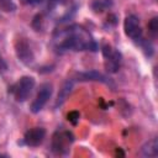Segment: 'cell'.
<instances>
[{"mask_svg":"<svg viewBox=\"0 0 158 158\" xmlns=\"http://www.w3.org/2000/svg\"><path fill=\"white\" fill-rule=\"evenodd\" d=\"M52 46L58 53L67 51H96L98 44L89 31L79 25L56 30L52 36Z\"/></svg>","mask_w":158,"mask_h":158,"instance_id":"6da1fadb","label":"cell"},{"mask_svg":"<svg viewBox=\"0 0 158 158\" xmlns=\"http://www.w3.org/2000/svg\"><path fill=\"white\" fill-rule=\"evenodd\" d=\"M47 19L56 22H65L75 12V4L69 0H49L44 6Z\"/></svg>","mask_w":158,"mask_h":158,"instance_id":"7a4b0ae2","label":"cell"},{"mask_svg":"<svg viewBox=\"0 0 158 158\" xmlns=\"http://www.w3.org/2000/svg\"><path fill=\"white\" fill-rule=\"evenodd\" d=\"M35 88V79L32 77H22L19 79V81L12 86V95L16 101L23 102L28 99L32 90Z\"/></svg>","mask_w":158,"mask_h":158,"instance_id":"3957f363","label":"cell"},{"mask_svg":"<svg viewBox=\"0 0 158 158\" xmlns=\"http://www.w3.org/2000/svg\"><path fill=\"white\" fill-rule=\"evenodd\" d=\"M73 142V135L69 131H57L52 139V151L57 154H65Z\"/></svg>","mask_w":158,"mask_h":158,"instance_id":"277c9868","label":"cell"},{"mask_svg":"<svg viewBox=\"0 0 158 158\" xmlns=\"http://www.w3.org/2000/svg\"><path fill=\"white\" fill-rule=\"evenodd\" d=\"M52 93H53V86L51 83H43L41 84L37 94H36V98L33 99L32 104H31V111L33 114H37L40 112L44 105L48 102V100L51 99L52 96Z\"/></svg>","mask_w":158,"mask_h":158,"instance_id":"5b68a950","label":"cell"},{"mask_svg":"<svg viewBox=\"0 0 158 158\" xmlns=\"http://www.w3.org/2000/svg\"><path fill=\"white\" fill-rule=\"evenodd\" d=\"M123 30L125 33L128 38H131L133 42H142L143 37H142V28H141V23L138 17H136L135 15H128L125 19L123 22Z\"/></svg>","mask_w":158,"mask_h":158,"instance_id":"8992f818","label":"cell"},{"mask_svg":"<svg viewBox=\"0 0 158 158\" xmlns=\"http://www.w3.org/2000/svg\"><path fill=\"white\" fill-rule=\"evenodd\" d=\"M102 56L105 58V68L110 73L117 72L121 64V53L116 48L106 44L102 47Z\"/></svg>","mask_w":158,"mask_h":158,"instance_id":"52a82bcc","label":"cell"},{"mask_svg":"<svg viewBox=\"0 0 158 158\" xmlns=\"http://www.w3.org/2000/svg\"><path fill=\"white\" fill-rule=\"evenodd\" d=\"M46 137V130L43 127H33L28 130L23 136V143L28 147L40 146Z\"/></svg>","mask_w":158,"mask_h":158,"instance_id":"ba28073f","label":"cell"},{"mask_svg":"<svg viewBox=\"0 0 158 158\" xmlns=\"http://www.w3.org/2000/svg\"><path fill=\"white\" fill-rule=\"evenodd\" d=\"M16 53H17V57L19 59L26 64V65H30L32 62H33V53L28 46V43L26 41H19L17 42V46H16Z\"/></svg>","mask_w":158,"mask_h":158,"instance_id":"9c48e42d","label":"cell"},{"mask_svg":"<svg viewBox=\"0 0 158 158\" xmlns=\"http://www.w3.org/2000/svg\"><path fill=\"white\" fill-rule=\"evenodd\" d=\"M77 80L79 81H100V83H109L107 78L96 72V70H90V72H83L77 74Z\"/></svg>","mask_w":158,"mask_h":158,"instance_id":"30bf717a","label":"cell"},{"mask_svg":"<svg viewBox=\"0 0 158 158\" xmlns=\"http://www.w3.org/2000/svg\"><path fill=\"white\" fill-rule=\"evenodd\" d=\"M73 86H74V79H67L63 83V85H62V88H60V90L58 93V96H57L56 106H60V105L64 104V101L70 95V93L73 90Z\"/></svg>","mask_w":158,"mask_h":158,"instance_id":"8fae6325","label":"cell"},{"mask_svg":"<svg viewBox=\"0 0 158 158\" xmlns=\"http://www.w3.org/2000/svg\"><path fill=\"white\" fill-rule=\"evenodd\" d=\"M139 154L142 157H157V154H158V141H157V138H152L148 142H146L141 147Z\"/></svg>","mask_w":158,"mask_h":158,"instance_id":"7c38bea8","label":"cell"},{"mask_svg":"<svg viewBox=\"0 0 158 158\" xmlns=\"http://www.w3.org/2000/svg\"><path fill=\"white\" fill-rule=\"evenodd\" d=\"M112 6V0H94L91 2V9L96 12H101Z\"/></svg>","mask_w":158,"mask_h":158,"instance_id":"4fadbf2b","label":"cell"},{"mask_svg":"<svg viewBox=\"0 0 158 158\" xmlns=\"http://www.w3.org/2000/svg\"><path fill=\"white\" fill-rule=\"evenodd\" d=\"M156 23H157V19H153L152 21H151V23H149V28H151V32L156 36V32H157V26H156Z\"/></svg>","mask_w":158,"mask_h":158,"instance_id":"5bb4252c","label":"cell"},{"mask_svg":"<svg viewBox=\"0 0 158 158\" xmlns=\"http://www.w3.org/2000/svg\"><path fill=\"white\" fill-rule=\"evenodd\" d=\"M5 69H6V64H5L4 59H2L1 56H0V70H5Z\"/></svg>","mask_w":158,"mask_h":158,"instance_id":"9a60e30c","label":"cell"}]
</instances>
